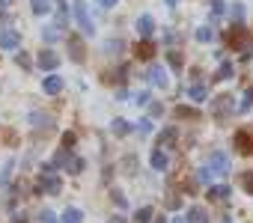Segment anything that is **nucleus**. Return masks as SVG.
I'll use <instances>...</instances> for the list:
<instances>
[{
    "label": "nucleus",
    "mask_w": 253,
    "mask_h": 223,
    "mask_svg": "<svg viewBox=\"0 0 253 223\" xmlns=\"http://www.w3.org/2000/svg\"><path fill=\"white\" fill-rule=\"evenodd\" d=\"M75 18H78V27L86 33V36H92L95 33V24H92V18H89V12H86V3H84V0H75Z\"/></svg>",
    "instance_id": "f257e3e1"
},
{
    "label": "nucleus",
    "mask_w": 253,
    "mask_h": 223,
    "mask_svg": "<svg viewBox=\"0 0 253 223\" xmlns=\"http://www.w3.org/2000/svg\"><path fill=\"white\" fill-rule=\"evenodd\" d=\"M232 110H235V95H217V98L211 101V113H214L217 119H226Z\"/></svg>",
    "instance_id": "f03ea898"
},
{
    "label": "nucleus",
    "mask_w": 253,
    "mask_h": 223,
    "mask_svg": "<svg viewBox=\"0 0 253 223\" xmlns=\"http://www.w3.org/2000/svg\"><path fill=\"white\" fill-rule=\"evenodd\" d=\"M36 190H39V193H51V196H57V193L63 190V179H60V176H54V173H42V179H39Z\"/></svg>",
    "instance_id": "7ed1b4c3"
},
{
    "label": "nucleus",
    "mask_w": 253,
    "mask_h": 223,
    "mask_svg": "<svg viewBox=\"0 0 253 223\" xmlns=\"http://www.w3.org/2000/svg\"><path fill=\"white\" fill-rule=\"evenodd\" d=\"M229 45H232V48H241L244 57H250V51H247V48H250V36H247V30H244L241 24H235V27L229 30Z\"/></svg>",
    "instance_id": "20e7f679"
},
{
    "label": "nucleus",
    "mask_w": 253,
    "mask_h": 223,
    "mask_svg": "<svg viewBox=\"0 0 253 223\" xmlns=\"http://www.w3.org/2000/svg\"><path fill=\"white\" fill-rule=\"evenodd\" d=\"M235 149L241 155H253V128H238L235 131Z\"/></svg>",
    "instance_id": "39448f33"
},
{
    "label": "nucleus",
    "mask_w": 253,
    "mask_h": 223,
    "mask_svg": "<svg viewBox=\"0 0 253 223\" xmlns=\"http://www.w3.org/2000/svg\"><path fill=\"white\" fill-rule=\"evenodd\" d=\"M36 63H39V69H42V72H54V69L60 66V54H57V51H51V48H45V51L39 54V60H36Z\"/></svg>",
    "instance_id": "423d86ee"
},
{
    "label": "nucleus",
    "mask_w": 253,
    "mask_h": 223,
    "mask_svg": "<svg viewBox=\"0 0 253 223\" xmlns=\"http://www.w3.org/2000/svg\"><path fill=\"white\" fill-rule=\"evenodd\" d=\"M209 167H211L217 176H226V173H229V155H226V152H211Z\"/></svg>",
    "instance_id": "0eeeda50"
},
{
    "label": "nucleus",
    "mask_w": 253,
    "mask_h": 223,
    "mask_svg": "<svg viewBox=\"0 0 253 223\" xmlns=\"http://www.w3.org/2000/svg\"><path fill=\"white\" fill-rule=\"evenodd\" d=\"M0 48H3V51H18L21 48V33H15V30H0Z\"/></svg>",
    "instance_id": "6e6552de"
},
{
    "label": "nucleus",
    "mask_w": 253,
    "mask_h": 223,
    "mask_svg": "<svg viewBox=\"0 0 253 223\" xmlns=\"http://www.w3.org/2000/svg\"><path fill=\"white\" fill-rule=\"evenodd\" d=\"M152 33H155V18L152 15H140L137 18V36L140 39H149Z\"/></svg>",
    "instance_id": "1a4fd4ad"
},
{
    "label": "nucleus",
    "mask_w": 253,
    "mask_h": 223,
    "mask_svg": "<svg viewBox=\"0 0 253 223\" xmlns=\"http://www.w3.org/2000/svg\"><path fill=\"white\" fill-rule=\"evenodd\" d=\"M69 57H72V63H84V60H86L84 42H81L78 36H69Z\"/></svg>",
    "instance_id": "9d476101"
},
{
    "label": "nucleus",
    "mask_w": 253,
    "mask_h": 223,
    "mask_svg": "<svg viewBox=\"0 0 253 223\" xmlns=\"http://www.w3.org/2000/svg\"><path fill=\"white\" fill-rule=\"evenodd\" d=\"M149 80H152V86H158V89H167V86H170V77H167V72H164L161 66H152V69H149Z\"/></svg>",
    "instance_id": "9b49d317"
},
{
    "label": "nucleus",
    "mask_w": 253,
    "mask_h": 223,
    "mask_svg": "<svg viewBox=\"0 0 253 223\" xmlns=\"http://www.w3.org/2000/svg\"><path fill=\"white\" fill-rule=\"evenodd\" d=\"M42 89H45V95H60L63 92V77L60 74H48L42 80Z\"/></svg>",
    "instance_id": "f8f14e48"
},
{
    "label": "nucleus",
    "mask_w": 253,
    "mask_h": 223,
    "mask_svg": "<svg viewBox=\"0 0 253 223\" xmlns=\"http://www.w3.org/2000/svg\"><path fill=\"white\" fill-rule=\"evenodd\" d=\"M149 164H152V170L164 173V170L170 167V158H167V152H164V149H155V152L149 155Z\"/></svg>",
    "instance_id": "ddd939ff"
},
{
    "label": "nucleus",
    "mask_w": 253,
    "mask_h": 223,
    "mask_svg": "<svg viewBox=\"0 0 253 223\" xmlns=\"http://www.w3.org/2000/svg\"><path fill=\"white\" fill-rule=\"evenodd\" d=\"M176 140H179V131L173 128V125H167V128H161V134H158V149H164V146H176Z\"/></svg>",
    "instance_id": "4468645a"
},
{
    "label": "nucleus",
    "mask_w": 253,
    "mask_h": 223,
    "mask_svg": "<svg viewBox=\"0 0 253 223\" xmlns=\"http://www.w3.org/2000/svg\"><path fill=\"white\" fill-rule=\"evenodd\" d=\"M185 223H209V214L203 205H191L188 214H185Z\"/></svg>",
    "instance_id": "2eb2a0df"
},
{
    "label": "nucleus",
    "mask_w": 253,
    "mask_h": 223,
    "mask_svg": "<svg viewBox=\"0 0 253 223\" xmlns=\"http://www.w3.org/2000/svg\"><path fill=\"white\" fill-rule=\"evenodd\" d=\"M30 125H33V128H51L54 119H51L48 113H39V110H33V113H30Z\"/></svg>",
    "instance_id": "dca6fc26"
},
{
    "label": "nucleus",
    "mask_w": 253,
    "mask_h": 223,
    "mask_svg": "<svg viewBox=\"0 0 253 223\" xmlns=\"http://www.w3.org/2000/svg\"><path fill=\"white\" fill-rule=\"evenodd\" d=\"M30 12L39 15V18L48 15V12H51V0H30Z\"/></svg>",
    "instance_id": "f3484780"
},
{
    "label": "nucleus",
    "mask_w": 253,
    "mask_h": 223,
    "mask_svg": "<svg viewBox=\"0 0 253 223\" xmlns=\"http://www.w3.org/2000/svg\"><path fill=\"white\" fill-rule=\"evenodd\" d=\"M63 223H84V211L75 208V205H69V208L63 211Z\"/></svg>",
    "instance_id": "a211bd4d"
},
{
    "label": "nucleus",
    "mask_w": 253,
    "mask_h": 223,
    "mask_svg": "<svg viewBox=\"0 0 253 223\" xmlns=\"http://www.w3.org/2000/svg\"><path fill=\"white\" fill-rule=\"evenodd\" d=\"M188 95H191V101H197V104H200V101H206V98H209V89H206L203 83H194V86L188 89Z\"/></svg>",
    "instance_id": "6ab92c4d"
},
{
    "label": "nucleus",
    "mask_w": 253,
    "mask_h": 223,
    "mask_svg": "<svg viewBox=\"0 0 253 223\" xmlns=\"http://www.w3.org/2000/svg\"><path fill=\"white\" fill-rule=\"evenodd\" d=\"M137 57H140V60H149V57H155V45L143 39V42L137 45Z\"/></svg>",
    "instance_id": "aec40b11"
},
{
    "label": "nucleus",
    "mask_w": 253,
    "mask_h": 223,
    "mask_svg": "<svg viewBox=\"0 0 253 223\" xmlns=\"http://www.w3.org/2000/svg\"><path fill=\"white\" fill-rule=\"evenodd\" d=\"M176 116H179V119H197L200 113H197L194 107H188V104H179V107H176Z\"/></svg>",
    "instance_id": "412c9836"
},
{
    "label": "nucleus",
    "mask_w": 253,
    "mask_h": 223,
    "mask_svg": "<svg viewBox=\"0 0 253 223\" xmlns=\"http://www.w3.org/2000/svg\"><path fill=\"white\" fill-rule=\"evenodd\" d=\"M84 167H86V164H84V158H69V164H66V170H69L72 176H81V173H84Z\"/></svg>",
    "instance_id": "4be33fe9"
},
{
    "label": "nucleus",
    "mask_w": 253,
    "mask_h": 223,
    "mask_svg": "<svg viewBox=\"0 0 253 223\" xmlns=\"http://www.w3.org/2000/svg\"><path fill=\"white\" fill-rule=\"evenodd\" d=\"M229 196V187L226 185H214V187H209V199H226Z\"/></svg>",
    "instance_id": "5701e85b"
},
{
    "label": "nucleus",
    "mask_w": 253,
    "mask_h": 223,
    "mask_svg": "<svg viewBox=\"0 0 253 223\" xmlns=\"http://www.w3.org/2000/svg\"><path fill=\"white\" fill-rule=\"evenodd\" d=\"M110 131L122 137V134H128V131H131V125H128V122H125V119H113V122H110Z\"/></svg>",
    "instance_id": "b1692460"
},
{
    "label": "nucleus",
    "mask_w": 253,
    "mask_h": 223,
    "mask_svg": "<svg viewBox=\"0 0 253 223\" xmlns=\"http://www.w3.org/2000/svg\"><path fill=\"white\" fill-rule=\"evenodd\" d=\"M152 214H155V211H152L149 205H143V208H137V211H134V220H137V223H149V220H152Z\"/></svg>",
    "instance_id": "393cba45"
},
{
    "label": "nucleus",
    "mask_w": 253,
    "mask_h": 223,
    "mask_svg": "<svg viewBox=\"0 0 253 223\" xmlns=\"http://www.w3.org/2000/svg\"><path fill=\"white\" fill-rule=\"evenodd\" d=\"M235 72H232V63H223L220 69H217V74H214V80H229Z\"/></svg>",
    "instance_id": "a878e982"
},
{
    "label": "nucleus",
    "mask_w": 253,
    "mask_h": 223,
    "mask_svg": "<svg viewBox=\"0 0 253 223\" xmlns=\"http://www.w3.org/2000/svg\"><path fill=\"white\" fill-rule=\"evenodd\" d=\"M211 39H214V30H211V27H200V30H197V42L206 45V42H211Z\"/></svg>",
    "instance_id": "bb28decb"
},
{
    "label": "nucleus",
    "mask_w": 253,
    "mask_h": 223,
    "mask_svg": "<svg viewBox=\"0 0 253 223\" xmlns=\"http://www.w3.org/2000/svg\"><path fill=\"white\" fill-rule=\"evenodd\" d=\"M167 63H170L173 69H182V66H185V60H182L179 51H167Z\"/></svg>",
    "instance_id": "cd10ccee"
},
{
    "label": "nucleus",
    "mask_w": 253,
    "mask_h": 223,
    "mask_svg": "<svg viewBox=\"0 0 253 223\" xmlns=\"http://www.w3.org/2000/svg\"><path fill=\"white\" fill-rule=\"evenodd\" d=\"M241 185H244V190L253 196V170H247V173H241Z\"/></svg>",
    "instance_id": "c85d7f7f"
},
{
    "label": "nucleus",
    "mask_w": 253,
    "mask_h": 223,
    "mask_svg": "<svg viewBox=\"0 0 253 223\" xmlns=\"http://www.w3.org/2000/svg\"><path fill=\"white\" fill-rule=\"evenodd\" d=\"M110 199H113V202H116V205H119V208H125V205H128V199H125V196H122V193H119V190H116V187H113V190H110Z\"/></svg>",
    "instance_id": "c756f323"
},
{
    "label": "nucleus",
    "mask_w": 253,
    "mask_h": 223,
    "mask_svg": "<svg viewBox=\"0 0 253 223\" xmlns=\"http://www.w3.org/2000/svg\"><path fill=\"white\" fill-rule=\"evenodd\" d=\"M250 107H253V89H247V92H244V101L238 104V110H250Z\"/></svg>",
    "instance_id": "7c9ffc66"
},
{
    "label": "nucleus",
    "mask_w": 253,
    "mask_h": 223,
    "mask_svg": "<svg viewBox=\"0 0 253 223\" xmlns=\"http://www.w3.org/2000/svg\"><path fill=\"white\" fill-rule=\"evenodd\" d=\"M39 223H57V217H54V211H51V208H45V211H39Z\"/></svg>",
    "instance_id": "2f4dec72"
},
{
    "label": "nucleus",
    "mask_w": 253,
    "mask_h": 223,
    "mask_svg": "<svg viewBox=\"0 0 253 223\" xmlns=\"http://www.w3.org/2000/svg\"><path fill=\"white\" fill-rule=\"evenodd\" d=\"M75 143H78V137H75L72 131H66V134H63V149H72Z\"/></svg>",
    "instance_id": "473e14b6"
},
{
    "label": "nucleus",
    "mask_w": 253,
    "mask_h": 223,
    "mask_svg": "<svg viewBox=\"0 0 253 223\" xmlns=\"http://www.w3.org/2000/svg\"><path fill=\"white\" fill-rule=\"evenodd\" d=\"M104 51H107V54H119V51H122V42H113V39H110V42L104 45Z\"/></svg>",
    "instance_id": "72a5a7b5"
},
{
    "label": "nucleus",
    "mask_w": 253,
    "mask_h": 223,
    "mask_svg": "<svg viewBox=\"0 0 253 223\" xmlns=\"http://www.w3.org/2000/svg\"><path fill=\"white\" fill-rule=\"evenodd\" d=\"M15 63H18L21 69H30V57H27L24 51H21V54H15Z\"/></svg>",
    "instance_id": "f704fd0d"
},
{
    "label": "nucleus",
    "mask_w": 253,
    "mask_h": 223,
    "mask_svg": "<svg viewBox=\"0 0 253 223\" xmlns=\"http://www.w3.org/2000/svg\"><path fill=\"white\" fill-rule=\"evenodd\" d=\"M232 18L241 24V18H244V6H241V3H235V6H232Z\"/></svg>",
    "instance_id": "c9c22d12"
},
{
    "label": "nucleus",
    "mask_w": 253,
    "mask_h": 223,
    "mask_svg": "<svg viewBox=\"0 0 253 223\" xmlns=\"http://www.w3.org/2000/svg\"><path fill=\"white\" fill-rule=\"evenodd\" d=\"M134 104H137V107L149 104V92H137V95H134Z\"/></svg>",
    "instance_id": "e433bc0d"
},
{
    "label": "nucleus",
    "mask_w": 253,
    "mask_h": 223,
    "mask_svg": "<svg viewBox=\"0 0 253 223\" xmlns=\"http://www.w3.org/2000/svg\"><path fill=\"white\" fill-rule=\"evenodd\" d=\"M137 131H140V134H149V131H152V122H149V119L137 122Z\"/></svg>",
    "instance_id": "4c0bfd02"
},
{
    "label": "nucleus",
    "mask_w": 253,
    "mask_h": 223,
    "mask_svg": "<svg viewBox=\"0 0 253 223\" xmlns=\"http://www.w3.org/2000/svg\"><path fill=\"white\" fill-rule=\"evenodd\" d=\"M125 173H134V155L125 158Z\"/></svg>",
    "instance_id": "58836bf2"
},
{
    "label": "nucleus",
    "mask_w": 253,
    "mask_h": 223,
    "mask_svg": "<svg viewBox=\"0 0 253 223\" xmlns=\"http://www.w3.org/2000/svg\"><path fill=\"white\" fill-rule=\"evenodd\" d=\"M211 9H214V15H220L223 12V0H211Z\"/></svg>",
    "instance_id": "ea45409f"
},
{
    "label": "nucleus",
    "mask_w": 253,
    "mask_h": 223,
    "mask_svg": "<svg viewBox=\"0 0 253 223\" xmlns=\"http://www.w3.org/2000/svg\"><path fill=\"white\" fill-rule=\"evenodd\" d=\"M95 3H98V6H104V9H110V6H116V3H119V0H95Z\"/></svg>",
    "instance_id": "a19ab883"
},
{
    "label": "nucleus",
    "mask_w": 253,
    "mask_h": 223,
    "mask_svg": "<svg viewBox=\"0 0 253 223\" xmlns=\"http://www.w3.org/2000/svg\"><path fill=\"white\" fill-rule=\"evenodd\" d=\"M167 205H170V208H179V205H182V199H179V196H176V193H173V196H170V199H167Z\"/></svg>",
    "instance_id": "79ce46f5"
},
{
    "label": "nucleus",
    "mask_w": 253,
    "mask_h": 223,
    "mask_svg": "<svg viewBox=\"0 0 253 223\" xmlns=\"http://www.w3.org/2000/svg\"><path fill=\"white\" fill-rule=\"evenodd\" d=\"M149 110H152V116H161V113H164V107H161V104H152Z\"/></svg>",
    "instance_id": "37998d69"
},
{
    "label": "nucleus",
    "mask_w": 253,
    "mask_h": 223,
    "mask_svg": "<svg viewBox=\"0 0 253 223\" xmlns=\"http://www.w3.org/2000/svg\"><path fill=\"white\" fill-rule=\"evenodd\" d=\"M57 39V30H45V42H54Z\"/></svg>",
    "instance_id": "c03bdc74"
},
{
    "label": "nucleus",
    "mask_w": 253,
    "mask_h": 223,
    "mask_svg": "<svg viewBox=\"0 0 253 223\" xmlns=\"http://www.w3.org/2000/svg\"><path fill=\"white\" fill-rule=\"evenodd\" d=\"M110 223H125V217H122V214H113V217H110Z\"/></svg>",
    "instance_id": "a18cd8bd"
},
{
    "label": "nucleus",
    "mask_w": 253,
    "mask_h": 223,
    "mask_svg": "<svg viewBox=\"0 0 253 223\" xmlns=\"http://www.w3.org/2000/svg\"><path fill=\"white\" fill-rule=\"evenodd\" d=\"M167 3H170V6H176V3H179V0H167Z\"/></svg>",
    "instance_id": "49530a36"
},
{
    "label": "nucleus",
    "mask_w": 253,
    "mask_h": 223,
    "mask_svg": "<svg viewBox=\"0 0 253 223\" xmlns=\"http://www.w3.org/2000/svg\"><path fill=\"white\" fill-rule=\"evenodd\" d=\"M12 223H24V217H21V220H18V217H15V220H12Z\"/></svg>",
    "instance_id": "de8ad7c7"
},
{
    "label": "nucleus",
    "mask_w": 253,
    "mask_h": 223,
    "mask_svg": "<svg viewBox=\"0 0 253 223\" xmlns=\"http://www.w3.org/2000/svg\"><path fill=\"white\" fill-rule=\"evenodd\" d=\"M173 223H185V217H179V220H173Z\"/></svg>",
    "instance_id": "09e8293b"
},
{
    "label": "nucleus",
    "mask_w": 253,
    "mask_h": 223,
    "mask_svg": "<svg viewBox=\"0 0 253 223\" xmlns=\"http://www.w3.org/2000/svg\"><path fill=\"white\" fill-rule=\"evenodd\" d=\"M223 223H232V220H223Z\"/></svg>",
    "instance_id": "8fccbe9b"
}]
</instances>
